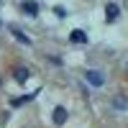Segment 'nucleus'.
Returning a JSON list of instances; mask_svg holds the SVG:
<instances>
[{
    "label": "nucleus",
    "instance_id": "f257e3e1",
    "mask_svg": "<svg viewBox=\"0 0 128 128\" xmlns=\"http://www.w3.org/2000/svg\"><path fill=\"white\" fill-rule=\"evenodd\" d=\"M84 77H87V82L92 84V87H102V84H105V77H102L98 69H90L87 74H84Z\"/></svg>",
    "mask_w": 128,
    "mask_h": 128
},
{
    "label": "nucleus",
    "instance_id": "f03ea898",
    "mask_svg": "<svg viewBox=\"0 0 128 128\" xmlns=\"http://www.w3.org/2000/svg\"><path fill=\"white\" fill-rule=\"evenodd\" d=\"M20 10H23V13H26L28 18H34V16H38V5L34 3V0H23V3H20Z\"/></svg>",
    "mask_w": 128,
    "mask_h": 128
},
{
    "label": "nucleus",
    "instance_id": "7ed1b4c3",
    "mask_svg": "<svg viewBox=\"0 0 128 128\" xmlns=\"http://www.w3.org/2000/svg\"><path fill=\"white\" fill-rule=\"evenodd\" d=\"M118 16H120V8L115 5V3L105 5V20H108V23H113V20H118Z\"/></svg>",
    "mask_w": 128,
    "mask_h": 128
},
{
    "label": "nucleus",
    "instance_id": "20e7f679",
    "mask_svg": "<svg viewBox=\"0 0 128 128\" xmlns=\"http://www.w3.org/2000/svg\"><path fill=\"white\" fill-rule=\"evenodd\" d=\"M54 123H56V126H64V123H67V108H62V105L54 108Z\"/></svg>",
    "mask_w": 128,
    "mask_h": 128
},
{
    "label": "nucleus",
    "instance_id": "39448f33",
    "mask_svg": "<svg viewBox=\"0 0 128 128\" xmlns=\"http://www.w3.org/2000/svg\"><path fill=\"white\" fill-rule=\"evenodd\" d=\"M69 41L72 44H87V34H84V31H72V36H69Z\"/></svg>",
    "mask_w": 128,
    "mask_h": 128
},
{
    "label": "nucleus",
    "instance_id": "423d86ee",
    "mask_svg": "<svg viewBox=\"0 0 128 128\" xmlns=\"http://www.w3.org/2000/svg\"><path fill=\"white\" fill-rule=\"evenodd\" d=\"M28 77H31V72H28L26 67H18V69H16V82H20V84H23Z\"/></svg>",
    "mask_w": 128,
    "mask_h": 128
},
{
    "label": "nucleus",
    "instance_id": "0eeeda50",
    "mask_svg": "<svg viewBox=\"0 0 128 128\" xmlns=\"http://www.w3.org/2000/svg\"><path fill=\"white\" fill-rule=\"evenodd\" d=\"M10 34H13V36H16V41H20V44H26V46H31V38H28L26 34H20V31H18V28H10Z\"/></svg>",
    "mask_w": 128,
    "mask_h": 128
},
{
    "label": "nucleus",
    "instance_id": "6e6552de",
    "mask_svg": "<svg viewBox=\"0 0 128 128\" xmlns=\"http://www.w3.org/2000/svg\"><path fill=\"white\" fill-rule=\"evenodd\" d=\"M113 108H118V110H128V98H113Z\"/></svg>",
    "mask_w": 128,
    "mask_h": 128
},
{
    "label": "nucleus",
    "instance_id": "1a4fd4ad",
    "mask_svg": "<svg viewBox=\"0 0 128 128\" xmlns=\"http://www.w3.org/2000/svg\"><path fill=\"white\" fill-rule=\"evenodd\" d=\"M36 98V92H31V95H23V98H16L13 102H10V105H13V108H18V105H23V102H28V100H34Z\"/></svg>",
    "mask_w": 128,
    "mask_h": 128
},
{
    "label": "nucleus",
    "instance_id": "9d476101",
    "mask_svg": "<svg viewBox=\"0 0 128 128\" xmlns=\"http://www.w3.org/2000/svg\"><path fill=\"white\" fill-rule=\"evenodd\" d=\"M126 72H128V62H126Z\"/></svg>",
    "mask_w": 128,
    "mask_h": 128
}]
</instances>
